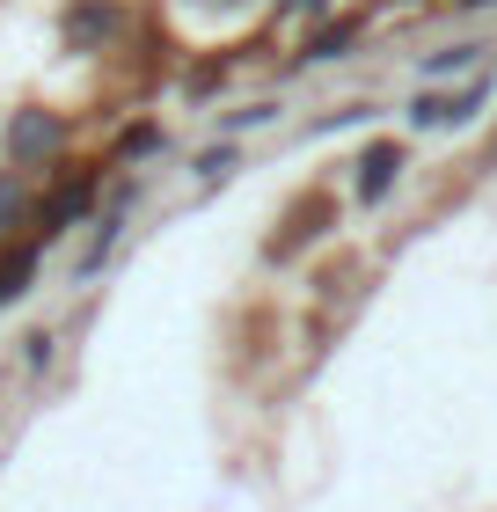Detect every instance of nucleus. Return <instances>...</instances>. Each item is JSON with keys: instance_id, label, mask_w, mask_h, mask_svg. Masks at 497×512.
Returning a JSON list of instances; mask_svg holds the SVG:
<instances>
[{"instance_id": "nucleus-5", "label": "nucleus", "mask_w": 497, "mask_h": 512, "mask_svg": "<svg viewBox=\"0 0 497 512\" xmlns=\"http://www.w3.org/2000/svg\"><path fill=\"white\" fill-rule=\"evenodd\" d=\"M110 30H117V8H110V0H81V8L66 15V37H74V44H103Z\"/></svg>"}, {"instance_id": "nucleus-4", "label": "nucleus", "mask_w": 497, "mask_h": 512, "mask_svg": "<svg viewBox=\"0 0 497 512\" xmlns=\"http://www.w3.org/2000/svg\"><path fill=\"white\" fill-rule=\"evenodd\" d=\"M490 96V88L476 81V88H468V96H424L417 110H410V118L417 125H468V118H476V103Z\"/></svg>"}, {"instance_id": "nucleus-9", "label": "nucleus", "mask_w": 497, "mask_h": 512, "mask_svg": "<svg viewBox=\"0 0 497 512\" xmlns=\"http://www.w3.org/2000/svg\"><path fill=\"white\" fill-rule=\"evenodd\" d=\"M286 8H315V0H286Z\"/></svg>"}, {"instance_id": "nucleus-7", "label": "nucleus", "mask_w": 497, "mask_h": 512, "mask_svg": "<svg viewBox=\"0 0 497 512\" xmlns=\"http://www.w3.org/2000/svg\"><path fill=\"white\" fill-rule=\"evenodd\" d=\"M22 205H30V198H22V176L8 169V176H0V242H8V235H15V220H22Z\"/></svg>"}, {"instance_id": "nucleus-8", "label": "nucleus", "mask_w": 497, "mask_h": 512, "mask_svg": "<svg viewBox=\"0 0 497 512\" xmlns=\"http://www.w3.org/2000/svg\"><path fill=\"white\" fill-rule=\"evenodd\" d=\"M344 44H351V22H337V30H322L315 44H307V59H337Z\"/></svg>"}, {"instance_id": "nucleus-2", "label": "nucleus", "mask_w": 497, "mask_h": 512, "mask_svg": "<svg viewBox=\"0 0 497 512\" xmlns=\"http://www.w3.org/2000/svg\"><path fill=\"white\" fill-rule=\"evenodd\" d=\"M402 139H381V147H366L359 154V205H381L388 191H395V176H402Z\"/></svg>"}, {"instance_id": "nucleus-10", "label": "nucleus", "mask_w": 497, "mask_h": 512, "mask_svg": "<svg viewBox=\"0 0 497 512\" xmlns=\"http://www.w3.org/2000/svg\"><path fill=\"white\" fill-rule=\"evenodd\" d=\"M468 8H483V0H468Z\"/></svg>"}, {"instance_id": "nucleus-3", "label": "nucleus", "mask_w": 497, "mask_h": 512, "mask_svg": "<svg viewBox=\"0 0 497 512\" xmlns=\"http://www.w3.org/2000/svg\"><path fill=\"white\" fill-rule=\"evenodd\" d=\"M59 147V118H44V110H22V118L8 125V154L15 161H44Z\"/></svg>"}, {"instance_id": "nucleus-6", "label": "nucleus", "mask_w": 497, "mask_h": 512, "mask_svg": "<svg viewBox=\"0 0 497 512\" xmlns=\"http://www.w3.org/2000/svg\"><path fill=\"white\" fill-rule=\"evenodd\" d=\"M30 271H37V242H22V249L0 256V308H8V300L30 286Z\"/></svg>"}, {"instance_id": "nucleus-1", "label": "nucleus", "mask_w": 497, "mask_h": 512, "mask_svg": "<svg viewBox=\"0 0 497 512\" xmlns=\"http://www.w3.org/2000/svg\"><path fill=\"white\" fill-rule=\"evenodd\" d=\"M88 198H96V169H81V176H66L52 198H44V213H37V235L52 242V235H66L81 213H88Z\"/></svg>"}]
</instances>
